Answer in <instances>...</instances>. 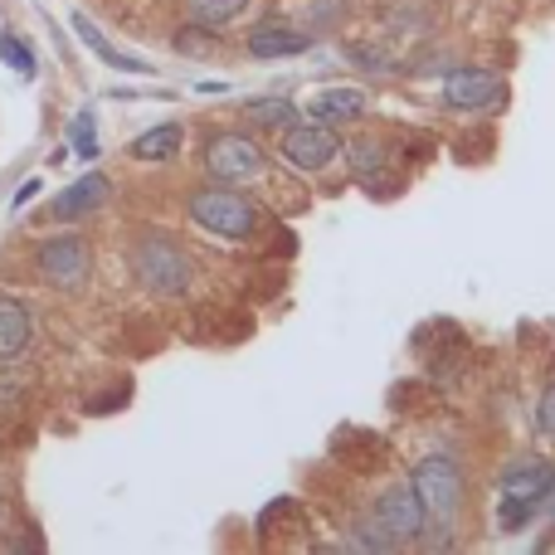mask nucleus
<instances>
[{
  "label": "nucleus",
  "instance_id": "23",
  "mask_svg": "<svg viewBox=\"0 0 555 555\" xmlns=\"http://www.w3.org/2000/svg\"><path fill=\"white\" fill-rule=\"evenodd\" d=\"M0 517H5V492H0Z\"/></svg>",
  "mask_w": 555,
  "mask_h": 555
},
{
  "label": "nucleus",
  "instance_id": "17",
  "mask_svg": "<svg viewBox=\"0 0 555 555\" xmlns=\"http://www.w3.org/2000/svg\"><path fill=\"white\" fill-rule=\"evenodd\" d=\"M244 113H249V122H259V127H287V122H297L293 103H278V98H263V103H249V107H244Z\"/></svg>",
  "mask_w": 555,
  "mask_h": 555
},
{
  "label": "nucleus",
  "instance_id": "2",
  "mask_svg": "<svg viewBox=\"0 0 555 555\" xmlns=\"http://www.w3.org/2000/svg\"><path fill=\"white\" fill-rule=\"evenodd\" d=\"M555 492V468L551 463H521L502 478V498H498V527L502 531H521L537 507Z\"/></svg>",
  "mask_w": 555,
  "mask_h": 555
},
{
  "label": "nucleus",
  "instance_id": "21",
  "mask_svg": "<svg viewBox=\"0 0 555 555\" xmlns=\"http://www.w3.org/2000/svg\"><path fill=\"white\" fill-rule=\"evenodd\" d=\"M351 162H356V171H375V166H380V146H375V142H356L351 146Z\"/></svg>",
  "mask_w": 555,
  "mask_h": 555
},
{
  "label": "nucleus",
  "instance_id": "9",
  "mask_svg": "<svg viewBox=\"0 0 555 555\" xmlns=\"http://www.w3.org/2000/svg\"><path fill=\"white\" fill-rule=\"evenodd\" d=\"M502 98H507V83L488 68H453L443 78V103L459 113H482V107H498Z\"/></svg>",
  "mask_w": 555,
  "mask_h": 555
},
{
  "label": "nucleus",
  "instance_id": "14",
  "mask_svg": "<svg viewBox=\"0 0 555 555\" xmlns=\"http://www.w3.org/2000/svg\"><path fill=\"white\" fill-rule=\"evenodd\" d=\"M74 29L83 35V44L93 49L103 64H113V68H122V74H152V64H142V59H132V54H122V49H113V39H103L98 35V25L88 15H74Z\"/></svg>",
  "mask_w": 555,
  "mask_h": 555
},
{
  "label": "nucleus",
  "instance_id": "13",
  "mask_svg": "<svg viewBox=\"0 0 555 555\" xmlns=\"http://www.w3.org/2000/svg\"><path fill=\"white\" fill-rule=\"evenodd\" d=\"M312 44L307 35H297V29L287 25H259L249 35V54L254 59H283V54H302V49Z\"/></svg>",
  "mask_w": 555,
  "mask_h": 555
},
{
  "label": "nucleus",
  "instance_id": "5",
  "mask_svg": "<svg viewBox=\"0 0 555 555\" xmlns=\"http://www.w3.org/2000/svg\"><path fill=\"white\" fill-rule=\"evenodd\" d=\"M191 220L201 224V230L220 234V240H249V234L259 230V210H254L244 195L224 191V185L191 195Z\"/></svg>",
  "mask_w": 555,
  "mask_h": 555
},
{
  "label": "nucleus",
  "instance_id": "1",
  "mask_svg": "<svg viewBox=\"0 0 555 555\" xmlns=\"http://www.w3.org/2000/svg\"><path fill=\"white\" fill-rule=\"evenodd\" d=\"M424 531V502L414 492V482H400V488H385L371 507V521H365V546L371 551H400L410 541H420Z\"/></svg>",
  "mask_w": 555,
  "mask_h": 555
},
{
  "label": "nucleus",
  "instance_id": "6",
  "mask_svg": "<svg viewBox=\"0 0 555 555\" xmlns=\"http://www.w3.org/2000/svg\"><path fill=\"white\" fill-rule=\"evenodd\" d=\"M278 152L297 171H322L341 156V137L332 132V122H287L278 137Z\"/></svg>",
  "mask_w": 555,
  "mask_h": 555
},
{
  "label": "nucleus",
  "instance_id": "7",
  "mask_svg": "<svg viewBox=\"0 0 555 555\" xmlns=\"http://www.w3.org/2000/svg\"><path fill=\"white\" fill-rule=\"evenodd\" d=\"M205 171L215 181H259L263 176V152L254 137H240V132H224L205 146Z\"/></svg>",
  "mask_w": 555,
  "mask_h": 555
},
{
  "label": "nucleus",
  "instance_id": "8",
  "mask_svg": "<svg viewBox=\"0 0 555 555\" xmlns=\"http://www.w3.org/2000/svg\"><path fill=\"white\" fill-rule=\"evenodd\" d=\"M88 269H93V259H88V244L78 240V234H59V240L39 244V273H44L54 287H64V293L83 287Z\"/></svg>",
  "mask_w": 555,
  "mask_h": 555
},
{
  "label": "nucleus",
  "instance_id": "22",
  "mask_svg": "<svg viewBox=\"0 0 555 555\" xmlns=\"http://www.w3.org/2000/svg\"><path fill=\"white\" fill-rule=\"evenodd\" d=\"M35 191H39V181H25V185H20V195H15V205H25Z\"/></svg>",
  "mask_w": 555,
  "mask_h": 555
},
{
  "label": "nucleus",
  "instance_id": "4",
  "mask_svg": "<svg viewBox=\"0 0 555 555\" xmlns=\"http://www.w3.org/2000/svg\"><path fill=\"white\" fill-rule=\"evenodd\" d=\"M132 273H137V283H142L146 293H156V297H181L185 287H191V263H185V254L176 249L171 240H162V234L137 240Z\"/></svg>",
  "mask_w": 555,
  "mask_h": 555
},
{
  "label": "nucleus",
  "instance_id": "11",
  "mask_svg": "<svg viewBox=\"0 0 555 555\" xmlns=\"http://www.w3.org/2000/svg\"><path fill=\"white\" fill-rule=\"evenodd\" d=\"M29 336H35V322H29L25 302H20V297H0V361L25 356Z\"/></svg>",
  "mask_w": 555,
  "mask_h": 555
},
{
  "label": "nucleus",
  "instance_id": "18",
  "mask_svg": "<svg viewBox=\"0 0 555 555\" xmlns=\"http://www.w3.org/2000/svg\"><path fill=\"white\" fill-rule=\"evenodd\" d=\"M0 59H5V64L15 68V74H25V78L39 68V64H35V49H29V44H20L15 35H0Z\"/></svg>",
  "mask_w": 555,
  "mask_h": 555
},
{
  "label": "nucleus",
  "instance_id": "10",
  "mask_svg": "<svg viewBox=\"0 0 555 555\" xmlns=\"http://www.w3.org/2000/svg\"><path fill=\"white\" fill-rule=\"evenodd\" d=\"M107 195H113V181H107L103 171H88L83 181H74L68 191H59V195H54V205H49V220H54V224L83 220V215L103 210Z\"/></svg>",
  "mask_w": 555,
  "mask_h": 555
},
{
  "label": "nucleus",
  "instance_id": "20",
  "mask_svg": "<svg viewBox=\"0 0 555 555\" xmlns=\"http://www.w3.org/2000/svg\"><path fill=\"white\" fill-rule=\"evenodd\" d=\"M537 429L555 443V385H546V395H541V404H537Z\"/></svg>",
  "mask_w": 555,
  "mask_h": 555
},
{
  "label": "nucleus",
  "instance_id": "12",
  "mask_svg": "<svg viewBox=\"0 0 555 555\" xmlns=\"http://www.w3.org/2000/svg\"><path fill=\"white\" fill-rule=\"evenodd\" d=\"M307 107H312L317 122H351V117L365 113V93L361 88H326V93H317Z\"/></svg>",
  "mask_w": 555,
  "mask_h": 555
},
{
  "label": "nucleus",
  "instance_id": "16",
  "mask_svg": "<svg viewBox=\"0 0 555 555\" xmlns=\"http://www.w3.org/2000/svg\"><path fill=\"white\" fill-rule=\"evenodd\" d=\"M185 5H191V20H195V25H201V29H215V25H230V20L240 15L249 0H185Z\"/></svg>",
  "mask_w": 555,
  "mask_h": 555
},
{
  "label": "nucleus",
  "instance_id": "19",
  "mask_svg": "<svg viewBox=\"0 0 555 555\" xmlns=\"http://www.w3.org/2000/svg\"><path fill=\"white\" fill-rule=\"evenodd\" d=\"M74 152L78 156H98V122H93V113H78L74 117Z\"/></svg>",
  "mask_w": 555,
  "mask_h": 555
},
{
  "label": "nucleus",
  "instance_id": "15",
  "mask_svg": "<svg viewBox=\"0 0 555 555\" xmlns=\"http://www.w3.org/2000/svg\"><path fill=\"white\" fill-rule=\"evenodd\" d=\"M181 152V127L176 122H162V127H152V132H142L132 142V156L137 162H166V156H176Z\"/></svg>",
  "mask_w": 555,
  "mask_h": 555
},
{
  "label": "nucleus",
  "instance_id": "3",
  "mask_svg": "<svg viewBox=\"0 0 555 555\" xmlns=\"http://www.w3.org/2000/svg\"><path fill=\"white\" fill-rule=\"evenodd\" d=\"M414 492H420L424 502V521H434V527L449 531L453 517H459L463 507V473L453 459H443V453H429V459L414 468Z\"/></svg>",
  "mask_w": 555,
  "mask_h": 555
}]
</instances>
